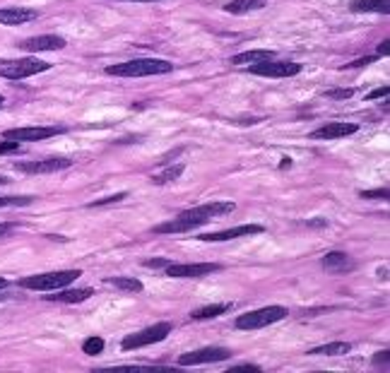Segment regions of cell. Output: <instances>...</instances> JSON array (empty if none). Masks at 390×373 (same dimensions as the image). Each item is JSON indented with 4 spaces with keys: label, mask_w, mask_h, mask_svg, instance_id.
<instances>
[{
    "label": "cell",
    "mask_w": 390,
    "mask_h": 373,
    "mask_svg": "<svg viewBox=\"0 0 390 373\" xmlns=\"http://www.w3.org/2000/svg\"><path fill=\"white\" fill-rule=\"evenodd\" d=\"M234 210H236V205L229 203V200H217V203H205V205L191 207V210L179 212V217L176 219L157 224L155 234H186V231L195 229V226H203L207 222H212L215 217L231 215Z\"/></svg>",
    "instance_id": "obj_1"
},
{
    "label": "cell",
    "mask_w": 390,
    "mask_h": 373,
    "mask_svg": "<svg viewBox=\"0 0 390 373\" xmlns=\"http://www.w3.org/2000/svg\"><path fill=\"white\" fill-rule=\"evenodd\" d=\"M174 65L162 58H135L128 63H116L108 65L106 75L113 77H150V75H169Z\"/></svg>",
    "instance_id": "obj_2"
},
{
    "label": "cell",
    "mask_w": 390,
    "mask_h": 373,
    "mask_svg": "<svg viewBox=\"0 0 390 373\" xmlns=\"http://www.w3.org/2000/svg\"><path fill=\"white\" fill-rule=\"evenodd\" d=\"M82 277V270H58V272H44V274H32V277H22L20 284L22 289H34V291H56L63 289Z\"/></svg>",
    "instance_id": "obj_3"
},
{
    "label": "cell",
    "mask_w": 390,
    "mask_h": 373,
    "mask_svg": "<svg viewBox=\"0 0 390 373\" xmlns=\"http://www.w3.org/2000/svg\"><path fill=\"white\" fill-rule=\"evenodd\" d=\"M172 323L162 321V323H155V325L140 330V333H133L128 335V338H123V342H121V347H123L126 352L130 350H143V347H150V345H157V342H164L172 335Z\"/></svg>",
    "instance_id": "obj_4"
},
{
    "label": "cell",
    "mask_w": 390,
    "mask_h": 373,
    "mask_svg": "<svg viewBox=\"0 0 390 373\" xmlns=\"http://www.w3.org/2000/svg\"><path fill=\"white\" fill-rule=\"evenodd\" d=\"M282 318H287V308H284V306H265V308L248 311V313L236 318V328L239 330H260V328L272 325V323H279Z\"/></svg>",
    "instance_id": "obj_5"
},
{
    "label": "cell",
    "mask_w": 390,
    "mask_h": 373,
    "mask_svg": "<svg viewBox=\"0 0 390 373\" xmlns=\"http://www.w3.org/2000/svg\"><path fill=\"white\" fill-rule=\"evenodd\" d=\"M51 68V63H44L39 58H20V60H10V63H0V77L5 79H24L46 72Z\"/></svg>",
    "instance_id": "obj_6"
},
{
    "label": "cell",
    "mask_w": 390,
    "mask_h": 373,
    "mask_svg": "<svg viewBox=\"0 0 390 373\" xmlns=\"http://www.w3.org/2000/svg\"><path fill=\"white\" fill-rule=\"evenodd\" d=\"M65 133V126H32V128H10L3 133L5 140H15V143H39L53 135Z\"/></svg>",
    "instance_id": "obj_7"
},
{
    "label": "cell",
    "mask_w": 390,
    "mask_h": 373,
    "mask_svg": "<svg viewBox=\"0 0 390 373\" xmlns=\"http://www.w3.org/2000/svg\"><path fill=\"white\" fill-rule=\"evenodd\" d=\"M222 270L215 262H169L167 265V277L176 279H198L207 277V274Z\"/></svg>",
    "instance_id": "obj_8"
},
{
    "label": "cell",
    "mask_w": 390,
    "mask_h": 373,
    "mask_svg": "<svg viewBox=\"0 0 390 373\" xmlns=\"http://www.w3.org/2000/svg\"><path fill=\"white\" fill-rule=\"evenodd\" d=\"M227 359H231V352L224 350V347H203V350L181 354V357H179V366L217 364V362H227Z\"/></svg>",
    "instance_id": "obj_9"
},
{
    "label": "cell",
    "mask_w": 390,
    "mask_h": 373,
    "mask_svg": "<svg viewBox=\"0 0 390 373\" xmlns=\"http://www.w3.org/2000/svg\"><path fill=\"white\" fill-rule=\"evenodd\" d=\"M248 72L258 77H294L301 72V65L299 63H287V60H265V63H255L248 65Z\"/></svg>",
    "instance_id": "obj_10"
},
{
    "label": "cell",
    "mask_w": 390,
    "mask_h": 373,
    "mask_svg": "<svg viewBox=\"0 0 390 373\" xmlns=\"http://www.w3.org/2000/svg\"><path fill=\"white\" fill-rule=\"evenodd\" d=\"M72 159L65 157H51V159H39V162H17L15 169L22 174H56V171L70 169Z\"/></svg>",
    "instance_id": "obj_11"
},
{
    "label": "cell",
    "mask_w": 390,
    "mask_h": 373,
    "mask_svg": "<svg viewBox=\"0 0 390 373\" xmlns=\"http://www.w3.org/2000/svg\"><path fill=\"white\" fill-rule=\"evenodd\" d=\"M263 231H265V226H260V224H241V226H231V229L215 231V234H203L198 238L207 243H219V241H234V238H241V236L263 234Z\"/></svg>",
    "instance_id": "obj_12"
},
{
    "label": "cell",
    "mask_w": 390,
    "mask_h": 373,
    "mask_svg": "<svg viewBox=\"0 0 390 373\" xmlns=\"http://www.w3.org/2000/svg\"><path fill=\"white\" fill-rule=\"evenodd\" d=\"M63 36H56V34H41V36H32V39H24L20 48L27 53H44V51H60L65 48Z\"/></svg>",
    "instance_id": "obj_13"
},
{
    "label": "cell",
    "mask_w": 390,
    "mask_h": 373,
    "mask_svg": "<svg viewBox=\"0 0 390 373\" xmlns=\"http://www.w3.org/2000/svg\"><path fill=\"white\" fill-rule=\"evenodd\" d=\"M359 130L357 123H325L321 128H316L313 133H311V140H340V138H350L355 135V133Z\"/></svg>",
    "instance_id": "obj_14"
},
{
    "label": "cell",
    "mask_w": 390,
    "mask_h": 373,
    "mask_svg": "<svg viewBox=\"0 0 390 373\" xmlns=\"http://www.w3.org/2000/svg\"><path fill=\"white\" fill-rule=\"evenodd\" d=\"M323 270L330 272V274L352 272V270H355V260H352L347 253H340V250H330V253H325V258H323Z\"/></svg>",
    "instance_id": "obj_15"
},
{
    "label": "cell",
    "mask_w": 390,
    "mask_h": 373,
    "mask_svg": "<svg viewBox=\"0 0 390 373\" xmlns=\"http://www.w3.org/2000/svg\"><path fill=\"white\" fill-rule=\"evenodd\" d=\"M36 17H39V12L29 8H0V24L3 27H17V24L32 22Z\"/></svg>",
    "instance_id": "obj_16"
},
{
    "label": "cell",
    "mask_w": 390,
    "mask_h": 373,
    "mask_svg": "<svg viewBox=\"0 0 390 373\" xmlns=\"http://www.w3.org/2000/svg\"><path fill=\"white\" fill-rule=\"evenodd\" d=\"M89 296H94V289L84 286V289H56L53 296H46V301H56V304H82Z\"/></svg>",
    "instance_id": "obj_17"
},
{
    "label": "cell",
    "mask_w": 390,
    "mask_h": 373,
    "mask_svg": "<svg viewBox=\"0 0 390 373\" xmlns=\"http://www.w3.org/2000/svg\"><path fill=\"white\" fill-rule=\"evenodd\" d=\"M275 58V53L267 51V48H255V51H243L236 53L231 58V65H255V63H265V60Z\"/></svg>",
    "instance_id": "obj_18"
},
{
    "label": "cell",
    "mask_w": 390,
    "mask_h": 373,
    "mask_svg": "<svg viewBox=\"0 0 390 373\" xmlns=\"http://www.w3.org/2000/svg\"><path fill=\"white\" fill-rule=\"evenodd\" d=\"M352 12H379V15H390V0H352Z\"/></svg>",
    "instance_id": "obj_19"
},
{
    "label": "cell",
    "mask_w": 390,
    "mask_h": 373,
    "mask_svg": "<svg viewBox=\"0 0 390 373\" xmlns=\"http://www.w3.org/2000/svg\"><path fill=\"white\" fill-rule=\"evenodd\" d=\"M352 345L350 342H328V345L313 347L308 354L311 357H342V354H350Z\"/></svg>",
    "instance_id": "obj_20"
},
{
    "label": "cell",
    "mask_w": 390,
    "mask_h": 373,
    "mask_svg": "<svg viewBox=\"0 0 390 373\" xmlns=\"http://www.w3.org/2000/svg\"><path fill=\"white\" fill-rule=\"evenodd\" d=\"M267 0H231V3L224 5V10L229 15H246V12H253V10H260L265 8Z\"/></svg>",
    "instance_id": "obj_21"
},
{
    "label": "cell",
    "mask_w": 390,
    "mask_h": 373,
    "mask_svg": "<svg viewBox=\"0 0 390 373\" xmlns=\"http://www.w3.org/2000/svg\"><path fill=\"white\" fill-rule=\"evenodd\" d=\"M231 311V304H210V306H203V308H195L191 318L193 321H210V318H217V316H224Z\"/></svg>",
    "instance_id": "obj_22"
},
{
    "label": "cell",
    "mask_w": 390,
    "mask_h": 373,
    "mask_svg": "<svg viewBox=\"0 0 390 373\" xmlns=\"http://www.w3.org/2000/svg\"><path fill=\"white\" fill-rule=\"evenodd\" d=\"M108 286H113V289H121V291H130V294H138V291H143V282L135 277H106L104 279Z\"/></svg>",
    "instance_id": "obj_23"
},
{
    "label": "cell",
    "mask_w": 390,
    "mask_h": 373,
    "mask_svg": "<svg viewBox=\"0 0 390 373\" xmlns=\"http://www.w3.org/2000/svg\"><path fill=\"white\" fill-rule=\"evenodd\" d=\"M184 174V164H176V167H167L160 174L152 176V183H157V186H164V183H174L179 176Z\"/></svg>",
    "instance_id": "obj_24"
},
{
    "label": "cell",
    "mask_w": 390,
    "mask_h": 373,
    "mask_svg": "<svg viewBox=\"0 0 390 373\" xmlns=\"http://www.w3.org/2000/svg\"><path fill=\"white\" fill-rule=\"evenodd\" d=\"M34 198H29V195H5V198H0V207H27L32 205Z\"/></svg>",
    "instance_id": "obj_25"
},
{
    "label": "cell",
    "mask_w": 390,
    "mask_h": 373,
    "mask_svg": "<svg viewBox=\"0 0 390 373\" xmlns=\"http://www.w3.org/2000/svg\"><path fill=\"white\" fill-rule=\"evenodd\" d=\"M82 352L89 354V357H96V354L104 352V340L96 338V335H92V338H87L82 342Z\"/></svg>",
    "instance_id": "obj_26"
},
{
    "label": "cell",
    "mask_w": 390,
    "mask_h": 373,
    "mask_svg": "<svg viewBox=\"0 0 390 373\" xmlns=\"http://www.w3.org/2000/svg\"><path fill=\"white\" fill-rule=\"evenodd\" d=\"M359 195H362L364 200H388L390 191L388 188H376V191H362Z\"/></svg>",
    "instance_id": "obj_27"
},
{
    "label": "cell",
    "mask_w": 390,
    "mask_h": 373,
    "mask_svg": "<svg viewBox=\"0 0 390 373\" xmlns=\"http://www.w3.org/2000/svg\"><path fill=\"white\" fill-rule=\"evenodd\" d=\"M126 198V193H116V195H108V198H101V200H94L89 203V207H104V205H113V203H121Z\"/></svg>",
    "instance_id": "obj_28"
},
{
    "label": "cell",
    "mask_w": 390,
    "mask_h": 373,
    "mask_svg": "<svg viewBox=\"0 0 390 373\" xmlns=\"http://www.w3.org/2000/svg\"><path fill=\"white\" fill-rule=\"evenodd\" d=\"M15 152H20V143H15V140H3L0 143V155H15Z\"/></svg>",
    "instance_id": "obj_29"
},
{
    "label": "cell",
    "mask_w": 390,
    "mask_h": 373,
    "mask_svg": "<svg viewBox=\"0 0 390 373\" xmlns=\"http://www.w3.org/2000/svg\"><path fill=\"white\" fill-rule=\"evenodd\" d=\"M355 94V89H328L325 96L328 99H350Z\"/></svg>",
    "instance_id": "obj_30"
},
{
    "label": "cell",
    "mask_w": 390,
    "mask_h": 373,
    "mask_svg": "<svg viewBox=\"0 0 390 373\" xmlns=\"http://www.w3.org/2000/svg\"><path fill=\"white\" fill-rule=\"evenodd\" d=\"M388 94H390V87H388V84H383V87H376L374 91H369L367 99H369V101H374V99H386Z\"/></svg>",
    "instance_id": "obj_31"
},
{
    "label": "cell",
    "mask_w": 390,
    "mask_h": 373,
    "mask_svg": "<svg viewBox=\"0 0 390 373\" xmlns=\"http://www.w3.org/2000/svg\"><path fill=\"white\" fill-rule=\"evenodd\" d=\"M376 60V56H367V58H362V60H352L350 65H345V68H364V65H371Z\"/></svg>",
    "instance_id": "obj_32"
},
{
    "label": "cell",
    "mask_w": 390,
    "mask_h": 373,
    "mask_svg": "<svg viewBox=\"0 0 390 373\" xmlns=\"http://www.w3.org/2000/svg\"><path fill=\"white\" fill-rule=\"evenodd\" d=\"M15 222H0V238H3V236H8L10 234V231H15Z\"/></svg>",
    "instance_id": "obj_33"
},
{
    "label": "cell",
    "mask_w": 390,
    "mask_h": 373,
    "mask_svg": "<svg viewBox=\"0 0 390 373\" xmlns=\"http://www.w3.org/2000/svg\"><path fill=\"white\" fill-rule=\"evenodd\" d=\"M169 260L164 258H155V260H145V267H167Z\"/></svg>",
    "instance_id": "obj_34"
},
{
    "label": "cell",
    "mask_w": 390,
    "mask_h": 373,
    "mask_svg": "<svg viewBox=\"0 0 390 373\" xmlns=\"http://www.w3.org/2000/svg\"><path fill=\"white\" fill-rule=\"evenodd\" d=\"M388 350H383V352H376V357H374V364H388Z\"/></svg>",
    "instance_id": "obj_35"
},
{
    "label": "cell",
    "mask_w": 390,
    "mask_h": 373,
    "mask_svg": "<svg viewBox=\"0 0 390 373\" xmlns=\"http://www.w3.org/2000/svg\"><path fill=\"white\" fill-rule=\"evenodd\" d=\"M234 371H260V366H255V364H241V366H234Z\"/></svg>",
    "instance_id": "obj_36"
},
{
    "label": "cell",
    "mask_w": 390,
    "mask_h": 373,
    "mask_svg": "<svg viewBox=\"0 0 390 373\" xmlns=\"http://www.w3.org/2000/svg\"><path fill=\"white\" fill-rule=\"evenodd\" d=\"M390 41L386 39V41H383V44H379V56H388V53H390Z\"/></svg>",
    "instance_id": "obj_37"
},
{
    "label": "cell",
    "mask_w": 390,
    "mask_h": 373,
    "mask_svg": "<svg viewBox=\"0 0 390 373\" xmlns=\"http://www.w3.org/2000/svg\"><path fill=\"white\" fill-rule=\"evenodd\" d=\"M126 3H157V0H126Z\"/></svg>",
    "instance_id": "obj_38"
},
{
    "label": "cell",
    "mask_w": 390,
    "mask_h": 373,
    "mask_svg": "<svg viewBox=\"0 0 390 373\" xmlns=\"http://www.w3.org/2000/svg\"><path fill=\"white\" fill-rule=\"evenodd\" d=\"M284 167H291V159H289V157L282 159V169H284Z\"/></svg>",
    "instance_id": "obj_39"
},
{
    "label": "cell",
    "mask_w": 390,
    "mask_h": 373,
    "mask_svg": "<svg viewBox=\"0 0 390 373\" xmlns=\"http://www.w3.org/2000/svg\"><path fill=\"white\" fill-rule=\"evenodd\" d=\"M10 282H8V279H5V277H0V289H5V286H8Z\"/></svg>",
    "instance_id": "obj_40"
},
{
    "label": "cell",
    "mask_w": 390,
    "mask_h": 373,
    "mask_svg": "<svg viewBox=\"0 0 390 373\" xmlns=\"http://www.w3.org/2000/svg\"><path fill=\"white\" fill-rule=\"evenodd\" d=\"M8 183H10V181L5 179V176H0V186H8Z\"/></svg>",
    "instance_id": "obj_41"
},
{
    "label": "cell",
    "mask_w": 390,
    "mask_h": 373,
    "mask_svg": "<svg viewBox=\"0 0 390 373\" xmlns=\"http://www.w3.org/2000/svg\"><path fill=\"white\" fill-rule=\"evenodd\" d=\"M3 104H5V96H3V94H0V106H3Z\"/></svg>",
    "instance_id": "obj_42"
}]
</instances>
